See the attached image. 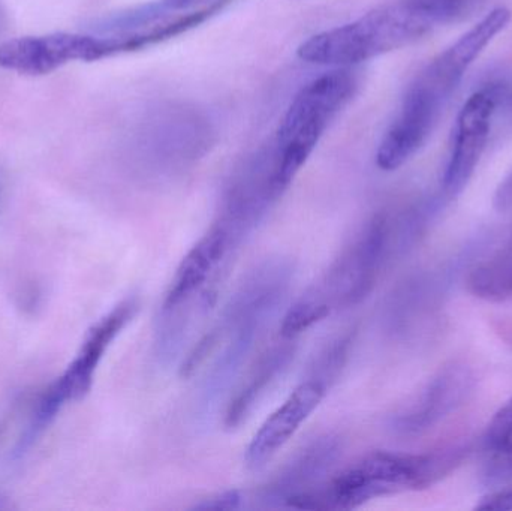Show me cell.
<instances>
[{
  "instance_id": "cell-3",
  "label": "cell",
  "mask_w": 512,
  "mask_h": 511,
  "mask_svg": "<svg viewBox=\"0 0 512 511\" xmlns=\"http://www.w3.org/2000/svg\"><path fill=\"white\" fill-rule=\"evenodd\" d=\"M469 447L433 452H373L337 474L288 501V509L309 511L354 510L375 498L400 492L424 491L453 473L468 456Z\"/></svg>"
},
{
  "instance_id": "cell-16",
  "label": "cell",
  "mask_w": 512,
  "mask_h": 511,
  "mask_svg": "<svg viewBox=\"0 0 512 511\" xmlns=\"http://www.w3.org/2000/svg\"><path fill=\"white\" fill-rule=\"evenodd\" d=\"M481 477L492 488L512 483V398L493 416L484 435Z\"/></svg>"
},
{
  "instance_id": "cell-20",
  "label": "cell",
  "mask_w": 512,
  "mask_h": 511,
  "mask_svg": "<svg viewBox=\"0 0 512 511\" xmlns=\"http://www.w3.org/2000/svg\"><path fill=\"white\" fill-rule=\"evenodd\" d=\"M242 497L237 491L222 492L213 497L204 498L200 503L195 504L192 510L198 511H233L240 509Z\"/></svg>"
},
{
  "instance_id": "cell-24",
  "label": "cell",
  "mask_w": 512,
  "mask_h": 511,
  "mask_svg": "<svg viewBox=\"0 0 512 511\" xmlns=\"http://www.w3.org/2000/svg\"><path fill=\"white\" fill-rule=\"evenodd\" d=\"M0 17H2V14H0Z\"/></svg>"
},
{
  "instance_id": "cell-21",
  "label": "cell",
  "mask_w": 512,
  "mask_h": 511,
  "mask_svg": "<svg viewBox=\"0 0 512 511\" xmlns=\"http://www.w3.org/2000/svg\"><path fill=\"white\" fill-rule=\"evenodd\" d=\"M477 510L507 511L512 510V485L496 489L477 504Z\"/></svg>"
},
{
  "instance_id": "cell-12",
  "label": "cell",
  "mask_w": 512,
  "mask_h": 511,
  "mask_svg": "<svg viewBox=\"0 0 512 511\" xmlns=\"http://www.w3.org/2000/svg\"><path fill=\"white\" fill-rule=\"evenodd\" d=\"M327 390L325 384L313 378H306L298 384L297 389L262 423L252 438L246 449V467L252 471L264 468L319 407Z\"/></svg>"
},
{
  "instance_id": "cell-11",
  "label": "cell",
  "mask_w": 512,
  "mask_h": 511,
  "mask_svg": "<svg viewBox=\"0 0 512 511\" xmlns=\"http://www.w3.org/2000/svg\"><path fill=\"white\" fill-rule=\"evenodd\" d=\"M234 249L236 248L228 234L213 224L177 267L173 281L165 293L161 312L191 308L204 288L209 285L216 288V281L221 278L224 270V261Z\"/></svg>"
},
{
  "instance_id": "cell-8",
  "label": "cell",
  "mask_w": 512,
  "mask_h": 511,
  "mask_svg": "<svg viewBox=\"0 0 512 511\" xmlns=\"http://www.w3.org/2000/svg\"><path fill=\"white\" fill-rule=\"evenodd\" d=\"M114 56V39L93 32L20 36L0 44V68L29 77L51 74L69 63L98 62Z\"/></svg>"
},
{
  "instance_id": "cell-13",
  "label": "cell",
  "mask_w": 512,
  "mask_h": 511,
  "mask_svg": "<svg viewBox=\"0 0 512 511\" xmlns=\"http://www.w3.org/2000/svg\"><path fill=\"white\" fill-rule=\"evenodd\" d=\"M342 453V441L336 435H321L298 450L279 473L258 492L264 507H286L295 495L318 485L319 480L336 464Z\"/></svg>"
},
{
  "instance_id": "cell-19",
  "label": "cell",
  "mask_w": 512,
  "mask_h": 511,
  "mask_svg": "<svg viewBox=\"0 0 512 511\" xmlns=\"http://www.w3.org/2000/svg\"><path fill=\"white\" fill-rule=\"evenodd\" d=\"M352 342H354V333L352 332L333 339L315 357V362H313L309 377L307 378H313V380L325 384L330 389L331 384L339 377L340 371H342L346 360H348Z\"/></svg>"
},
{
  "instance_id": "cell-9",
  "label": "cell",
  "mask_w": 512,
  "mask_h": 511,
  "mask_svg": "<svg viewBox=\"0 0 512 511\" xmlns=\"http://www.w3.org/2000/svg\"><path fill=\"white\" fill-rule=\"evenodd\" d=\"M498 102V87L487 86L469 96L460 110L454 126L450 158L442 179L448 197L459 195L474 176L489 141Z\"/></svg>"
},
{
  "instance_id": "cell-14",
  "label": "cell",
  "mask_w": 512,
  "mask_h": 511,
  "mask_svg": "<svg viewBox=\"0 0 512 511\" xmlns=\"http://www.w3.org/2000/svg\"><path fill=\"white\" fill-rule=\"evenodd\" d=\"M138 308H140L138 299L129 297L120 302L116 308L111 309L90 329L77 356L63 372L62 377L56 380L65 395L66 402L81 401L86 398L87 393L92 389L96 369L102 357L107 353L114 339L131 323Z\"/></svg>"
},
{
  "instance_id": "cell-18",
  "label": "cell",
  "mask_w": 512,
  "mask_h": 511,
  "mask_svg": "<svg viewBox=\"0 0 512 511\" xmlns=\"http://www.w3.org/2000/svg\"><path fill=\"white\" fill-rule=\"evenodd\" d=\"M65 402V395H63L62 390H60L59 384L54 381V383L45 390L41 399H39L32 420H30L29 426H27L26 431H24L23 437L18 441L15 455L23 456L24 453L38 441V438L47 431L48 426L54 422V419H56L57 414L62 410Z\"/></svg>"
},
{
  "instance_id": "cell-2",
  "label": "cell",
  "mask_w": 512,
  "mask_h": 511,
  "mask_svg": "<svg viewBox=\"0 0 512 511\" xmlns=\"http://www.w3.org/2000/svg\"><path fill=\"white\" fill-rule=\"evenodd\" d=\"M472 6L474 0H393L351 23L310 36L297 54L313 65L352 68L432 35L465 17Z\"/></svg>"
},
{
  "instance_id": "cell-6",
  "label": "cell",
  "mask_w": 512,
  "mask_h": 511,
  "mask_svg": "<svg viewBox=\"0 0 512 511\" xmlns=\"http://www.w3.org/2000/svg\"><path fill=\"white\" fill-rule=\"evenodd\" d=\"M289 186L276 146L268 140L249 153L231 174L215 225L225 230L237 248L267 218Z\"/></svg>"
},
{
  "instance_id": "cell-5",
  "label": "cell",
  "mask_w": 512,
  "mask_h": 511,
  "mask_svg": "<svg viewBox=\"0 0 512 511\" xmlns=\"http://www.w3.org/2000/svg\"><path fill=\"white\" fill-rule=\"evenodd\" d=\"M358 87L360 80L354 69L334 68L304 84L292 98L271 138L289 183L294 182L328 126L352 101Z\"/></svg>"
},
{
  "instance_id": "cell-15",
  "label": "cell",
  "mask_w": 512,
  "mask_h": 511,
  "mask_svg": "<svg viewBox=\"0 0 512 511\" xmlns=\"http://www.w3.org/2000/svg\"><path fill=\"white\" fill-rule=\"evenodd\" d=\"M282 339V342L274 344L259 357L248 378L231 398L225 413V428L230 431L240 428L251 416L262 396L288 369L295 356V344H292L294 339Z\"/></svg>"
},
{
  "instance_id": "cell-17",
  "label": "cell",
  "mask_w": 512,
  "mask_h": 511,
  "mask_svg": "<svg viewBox=\"0 0 512 511\" xmlns=\"http://www.w3.org/2000/svg\"><path fill=\"white\" fill-rule=\"evenodd\" d=\"M474 296L489 302H502L512 297V239L489 260L478 264L468 279Z\"/></svg>"
},
{
  "instance_id": "cell-23",
  "label": "cell",
  "mask_w": 512,
  "mask_h": 511,
  "mask_svg": "<svg viewBox=\"0 0 512 511\" xmlns=\"http://www.w3.org/2000/svg\"><path fill=\"white\" fill-rule=\"evenodd\" d=\"M2 431H3V425L0 426V434H2Z\"/></svg>"
},
{
  "instance_id": "cell-7",
  "label": "cell",
  "mask_w": 512,
  "mask_h": 511,
  "mask_svg": "<svg viewBox=\"0 0 512 511\" xmlns=\"http://www.w3.org/2000/svg\"><path fill=\"white\" fill-rule=\"evenodd\" d=\"M388 258V215L378 213L352 237L304 296L321 305L330 315L360 305L375 288Z\"/></svg>"
},
{
  "instance_id": "cell-1",
  "label": "cell",
  "mask_w": 512,
  "mask_h": 511,
  "mask_svg": "<svg viewBox=\"0 0 512 511\" xmlns=\"http://www.w3.org/2000/svg\"><path fill=\"white\" fill-rule=\"evenodd\" d=\"M510 21V9H492L415 77L379 143L376 165L381 170H397L420 152L472 63Z\"/></svg>"
},
{
  "instance_id": "cell-22",
  "label": "cell",
  "mask_w": 512,
  "mask_h": 511,
  "mask_svg": "<svg viewBox=\"0 0 512 511\" xmlns=\"http://www.w3.org/2000/svg\"><path fill=\"white\" fill-rule=\"evenodd\" d=\"M207 3L216 2V0H206Z\"/></svg>"
},
{
  "instance_id": "cell-4",
  "label": "cell",
  "mask_w": 512,
  "mask_h": 511,
  "mask_svg": "<svg viewBox=\"0 0 512 511\" xmlns=\"http://www.w3.org/2000/svg\"><path fill=\"white\" fill-rule=\"evenodd\" d=\"M215 141V125L206 111L185 102H162L132 126L126 153L138 176L161 183L192 170Z\"/></svg>"
},
{
  "instance_id": "cell-10",
  "label": "cell",
  "mask_w": 512,
  "mask_h": 511,
  "mask_svg": "<svg viewBox=\"0 0 512 511\" xmlns=\"http://www.w3.org/2000/svg\"><path fill=\"white\" fill-rule=\"evenodd\" d=\"M474 387V372L466 363L444 366L411 404L391 417V431L402 437L426 434L463 407Z\"/></svg>"
}]
</instances>
